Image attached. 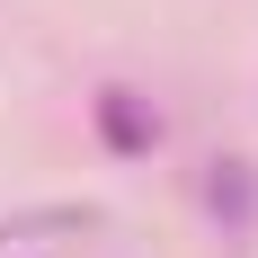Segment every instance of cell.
I'll use <instances>...</instances> for the list:
<instances>
[{"instance_id":"6da1fadb","label":"cell","mask_w":258,"mask_h":258,"mask_svg":"<svg viewBox=\"0 0 258 258\" xmlns=\"http://www.w3.org/2000/svg\"><path fill=\"white\" fill-rule=\"evenodd\" d=\"M98 134L116 143V152H152V143H160V116L134 98V89H98Z\"/></svg>"},{"instance_id":"7a4b0ae2","label":"cell","mask_w":258,"mask_h":258,"mask_svg":"<svg viewBox=\"0 0 258 258\" xmlns=\"http://www.w3.org/2000/svg\"><path fill=\"white\" fill-rule=\"evenodd\" d=\"M205 205L223 214V232H249V223H258V169H249V160H214Z\"/></svg>"},{"instance_id":"3957f363","label":"cell","mask_w":258,"mask_h":258,"mask_svg":"<svg viewBox=\"0 0 258 258\" xmlns=\"http://www.w3.org/2000/svg\"><path fill=\"white\" fill-rule=\"evenodd\" d=\"M98 223V205H36V214H9L0 223V240H45V232H89Z\"/></svg>"}]
</instances>
